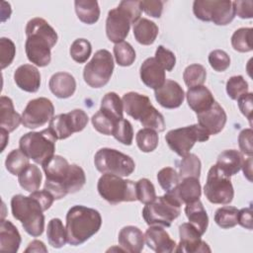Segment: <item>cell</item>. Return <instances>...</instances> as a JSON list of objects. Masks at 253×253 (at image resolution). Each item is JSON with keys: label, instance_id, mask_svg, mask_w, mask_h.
Returning a JSON list of instances; mask_svg holds the SVG:
<instances>
[{"label": "cell", "instance_id": "f6af8a7d", "mask_svg": "<svg viewBox=\"0 0 253 253\" xmlns=\"http://www.w3.org/2000/svg\"><path fill=\"white\" fill-rule=\"evenodd\" d=\"M157 180L161 188L166 192H171L174 190L180 182V178L178 172L171 167L162 168L157 173Z\"/></svg>", "mask_w": 253, "mask_h": 253}, {"label": "cell", "instance_id": "8d00e7d4", "mask_svg": "<svg viewBox=\"0 0 253 253\" xmlns=\"http://www.w3.org/2000/svg\"><path fill=\"white\" fill-rule=\"evenodd\" d=\"M85 182L86 176L84 170L76 164H71L64 183L66 193L73 194L80 191L85 185Z\"/></svg>", "mask_w": 253, "mask_h": 253}, {"label": "cell", "instance_id": "484cf974", "mask_svg": "<svg viewBox=\"0 0 253 253\" xmlns=\"http://www.w3.org/2000/svg\"><path fill=\"white\" fill-rule=\"evenodd\" d=\"M51 93L60 99L71 97L76 90V81L68 72L54 73L48 82Z\"/></svg>", "mask_w": 253, "mask_h": 253}, {"label": "cell", "instance_id": "30bf717a", "mask_svg": "<svg viewBox=\"0 0 253 253\" xmlns=\"http://www.w3.org/2000/svg\"><path fill=\"white\" fill-rule=\"evenodd\" d=\"M193 12L199 20L212 22L217 26H225L235 17L233 4L228 0H196Z\"/></svg>", "mask_w": 253, "mask_h": 253}, {"label": "cell", "instance_id": "bcb514c9", "mask_svg": "<svg viewBox=\"0 0 253 253\" xmlns=\"http://www.w3.org/2000/svg\"><path fill=\"white\" fill-rule=\"evenodd\" d=\"M112 135L121 143L125 145H130L133 138V128L131 124L125 119L120 120L113 130Z\"/></svg>", "mask_w": 253, "mask_h": 253}, {"label": "cell", "instance_id": "e0dca14e", "mask_svg": "<svg viewBox=\"0 0 253 253\" xmlns=\"http://www.w3.org/2000/svg\"><path fill=\"white\" fill-rule=\"evenodd\" d=\"M179 236L180 241L175 249L176 252H211L209 245L202 240V234L190 222L182 223L179 226Z\"/></svg>", "mask_w": 253, "mask_h": 253}, {"label": "cell", "instance_id": "44dd1931", "mask_svg": "<svg viewBox=\"0 0 253 253\" xmlns=\"http://www.w3.org/2000/svg\"><path fill=\"white\" fill-rule=\"evenodd\" d=\"M180 206L200 200L202 189L198 178L188 177L182 179L177 187L171 192L166 193Z\"/></svg>", "mask_w": 253, "mask_h": 253}, {"label": "cell", "instance_id": "2e32d148", "mask_svg": "<svg viewBox=\"0 0 253 253\" xmlns=\"http://www.w3.org/2000/svg\"><path fill=\"white\" fill-rule=\"evenodd\" d=\"M54 107L51 101L44 97L31 100L22 114V124L28 128L42 126L53 118Z\"/></svg>", "mask_w": 253, "mask_h": 253}, {"label": "cell", "instance_id": "b9f144b4", "mask_svg": "<svg viewBox=\"0 0 253 253\" xmlns=\"http://www.w3.org/2000/svg\"><path fill=\"white\" fill-rule=\"evenodd\" d=\"M207 78L206 68L198 63L187 66L183 73V79L185 84L191 88L199 85H203Z\"/></svg>", "mask_w": 253, "mask_h": 253}, {"label": "cell", "instance_id": "816d5d0a", "mask_svg": "<svg viewBox=\"0 0 253 253\" xmlns=\"http://www.w3.org/2000/svg\"><path fill=\"white\" fill-rule=\"evenodd\" d=\"M91 121L94 128L100 133H103L105 135H111L113 133L116 124L118 123L108 119L100 111H98L95 115H93Z\"/></svg>", "mask_w": 253, "mask_h": 253}, {"label": "cell", "instance_id": "680465c9", "mask_svg": "<svg viewBox=\"0 0 253 253\" xmlns=\"http://www.w3.org/2000/svg\"><path fill=\"white\" fill-rule=\"evenodd\" d=\"M30 196L36 198L40 202V204L43 208V211L48 210L50 208V206L52 205L53 201H54V198L47 191H45L44 189L42 191L33 192V193H31Z\"/></svg>", "mask_w": 253, "mask_h": 253}, {"label": "cell", "instance_id": "e575fe53", "mask_svg": "<svg viewBox=\"0 0 253 253\" xmlns=\"http://www.w3.org/2000/svg\"><path fill=\"white\" fill-rule=\"evenodd\" d=\"M176 166L180 181L188 177L200 178L202 163L196 154L188 153L187 155L183 156L180 161H176Z\"/></svg>", "mask_w": 253, "mask_h": 253}, {"label": "cell", "instance_id": "3957f363", "mask_svg": "<svg viewBox=\"0 0 253 253\" xmlns=\"http://www.w3.org/2000/svg\"><path fill=\"white\" fill-rule=\"evenodd\" d=\"M141 15L139 1H122L119 6L108 13L106 34L108 39L116 43L124 42L127 37L130 25L135 24Z\"/></svg>", "mask_w": 253, "mask_h": 253}, {"label": "cell", "instance_id": "f546056e", "mask_svg": "<svg viewBox=\"0 0 253 253\" xmlns=\"http://www.w3.org/2000/svg\"><path fill=\"white\" fill-rule=\"evenodd\" d=\"M185 213L189 219V222L193 224L199 232L203 235L209 225L208 213L200 200L186 204Z\"/></svg>", "mask_w": 253, "mask_h": 253}, {"label": "cell", "instance_id": "d590c367", "mask_svg": "<svg viewBox=\"0 0 253 253\" xmlns=\"http://www.w3.org/2000/svg\"><path fill=\"white\" fill-rule=\"evenodd\" d=\"M46 236L49 245L53 248H61L67 243L66 228L63 226L59 218H52L49 220L46 229Z\"/></svg>", "mask_w": 253, "mask_h": 253}, {"label": "cell", "instance_id": "277c9868", "mask_svg": "<svg viewBox=\"0 0 253 253\" xmlns=\"http://www.w3.org/2000/svg\"><path fill=\"white\" fill-rule=\"evenodd\" d=\"M11 211L13 216L20 220L25 231L33 237L42 234L44 229L43 208L40 202L32 196L15 195L11 199Z\"/></svg>", "mask_w": 253, "mask_h": 253}, {"label": "cell", "instance_id": "6da1fadb", "mask_svg": "<svg viewBox=\"0 0 253 253\" xmlns=\"http://www.w3.org/2000/svg\"><path fill=\"white\" fill-rule=\"evenodd\" d=\"M25 50L28 59L40 67L51 60V48L57 42L55 30L42 18H33L26 26Z\"/></svg>", "mask_w": 253, "mask_h": 253}, {"label": "cell", "instance_id": "4316f807", "mask_svg": "<svg viewBox=\"0 0 253 253\" xmlns=\"http://www.w3.org/2000/svg\"><path fill=\"white\" fill-rule=\"evenodd\" d=\"M21 235L17 227L10 221L2 219L0 224V250L16 253L21 245Z\"/></svg>", "mask_w": 253, "mask_h": 253}, {"label": "cell", "instance_id": "7c38bea8", "mask_svg": "<svg viewBox=\"0 0 253 253\" xmlns=\"http://www.w3.org/2000/svg\"><path fill=\"white\" fill-rule=\"evenodd\" d=\"M113 70L114 59L111 52L107 49H99L85 65L83 78L90 87L101 88L109 82Z\"/></svg>", "mask_w": 253, "mask_h": 253}, {"label": "cell", "instance_id": "ffe728a7", "mask_svg": "<svg viewBox=\"0 0 253 253\" xmlns=\"http://www.w3.org/2000/svg\"><path fill=\"white\" fill-rule=\"evenodd\" d=\"M144 241L157 253H171L176 248V242L161 225H150L145 231Z\"/></svg>", "mask_w": 253, "mask_h": 253}, {"label": "cell", "instance_id": "603a6c76", "mask_svg": "<svg viewBox=\"0 0 253 253\" xmlns=\"http://www.w3.org/2000/svg\"><path fill=\"white\" fill-rule=\"evenodd\" d=\"M14 81L16 85L30 93H35L41 86V74L38 68L32 64H23L14 72Z\"/></svg>", "mask_w": 253, "mask_h": 253}, {"label": "cell", "instance_id": "9a60e30c", "mask_svg": "<svg viewBox=\"0 0 253 253\" xmlns=\"http://www.w3.org/2000/svg\"><path fill=\"white\" fill-rule=\"evenodd\" d=\"M88 116L81 109L66 114H59L49 121L48 128L57 139H65L74 132H79L88 124Z\"/></svg>", "mask_w": 253, "mask_h": 253}, {"label": "cell", "instance_id": "4fadbf2b", "mask_svg": "<svg viewBox=\"0 0 253 253\" xmlns=\"http://www.w3.org/2000/svg\"><path fill=\"white\" fill-rule=\"evenodd\" d=\"M204 193L211 204L227 205L231 203L234 190L230 177L222 173L216 165H212L208 172Z\"/></svg>", "mask_w": 253, "mask_h": 253}, {"label": "cell", "instance_id": "ac0fdd59", "mask_svg": "<svg viewBox=\"0 0 253 253\" xmlns=\"http://www.w3.org/2000/svg\"><path fill=\"white\" fill-rule=\"evenodd\" d=\"M198 125L201 126L210 135L220 132L226 123V113L223 108L214 101V103L206 111L197 114Z\"/></svg>", "mask_w": 253, "mask_h": 253}, {"label": "cell", "instance_id": "cb8c5ba5", "mask_svg": "<svg viewBox=\"0 0 253 253\" xmlns=\"http://www.w3.org/2000/svg\"><path fill=\"white\" fill-rule=\"evenodd\" d=\"M119 244L123 251L130 253H138L144 247V234L142 231L133 225L123 227L118 236Z\"/></svg>", "mask_w": 253, "mask_h": 253}, {"label": "cell", "instance_id": "f35d334b", "mask_svg": "<svg viewBox=\"0 0 253 253\" xmlns=\"http://www.w3.org/2000/svg\"><path fill=\"white\" fill-rule=\"evenodd\" d=\"M237 208L224 206L216 210L214 213V221L215 223L223 228H231L237 224V214H238Z\"/></svg>", "mask_w": 253, "mask_h": 253}, {"label": "cell", "instance_id": "9c48e42d", "mask_svg": "<svg viewBox=\"0 0 253 253\" xmlns=\"http://www.w3.org/2000/svg\"><path fill=\"white\" fill-rule=\"evenodd\" d=\"M96 169L105 174H114L121 177L129 176L135 168V163L132 158L117 149L101 148L94 157Z\"/></svg>", "mask_w": 253, "mask_h": 253}, {"label": "cell", "instance_id": "94428289", "mask_svg": "<svg viewBox=\"0 0 253 253\" xmlns=\"http://www.w3.org/2000/svg\"><path fill=\"white\" fill-rule=\"evenodd\" d=\"M25 252L26 253H28V252H47V249L43 242H42L40 240H34L29 244V246L27 247Z\"/></svg>", "mask_w": 253, "mask_h": 253}, {"label": "cell", "instance_id": "f1b7e54d", "mask_svg": "<svg viewBox=\"0 0 253 253\" xmlns=\"http://www.w3.org/2000/svg\"><path fill=\"white\" fill-rule=\"evenodd\" d=\"M244 158L241 152L235 149H227L222 151L216 160V166L226 176L230 177L240 171Z\"/></svg>", "mask_w": 253, "mask_h": 253}, {"label": "cell", "instance_id": "91938a15", "mask_svg": "<svg viewBox=\"0 0 253 253\" xmlns=\"http://www.w3.org/2000/svg\"><path fill=\"white\" fill-rule=\"evenodd\" d=\"M237 223L240 224L242 227H245L247 229H252V209L244 208L240 211H238L237 214Z\"/></svg>", "mask_w": 253, "mask_h": 253}, {"label": "cell", "instance_id": "8992f818", "mask_svg": "<svg viewBox=\"0 0 253 253\" xmlns=\"http://www.w3.org/2000/svg\"><path fill=\"white\" fill-rule=\"evenodd\" d=\"M56 137L47 127L41 131L24 134L19 141L20 149L35 163L45 164L54 156Z\"/></svg>", "mask_w": 253, "mask_h": 253}, {"label": "cell", "instance_id": "7bdbcfd3", "mask_svg": "<svg viewBox=\"0 0 253 253\" xmlns=\"http://www.w3.org/2000/svg\"><path fill=\"white\" fill-rule=\"evenodd\" d=\"M114 55L120 66H129L135 60V51L130 43L121 42L114 46Z\"/></svg>", "mask_w": 253, "mask_h": 253}, {"label": "cell", "instance_id": "74e56055", "mask_svg": "<svg viewBox=\"0 0 253 253\" xmlns=\"http://www.w3.org/2000/svg\"><path fill=\"white\" fill-rule=\"evenodd\" d=\"M252 31V28H240L236 30L231 37L232 47L239 52L251 51L253 49Z\"/></svg>", "mask_w": 253, "mask_h": 253}, {"label": "cell", "instance_id": "83f0119b", "mask_svg": "<svg viewBox=\"0 0 253 253\" xmlns=\"http://www.w3.org/2000/svg\"><path fill=\"white\" fill-rule=\"evenodd\" d=\"M22 123V117L15 111L13 101L6 96L0 98V127L8 132L14 131Z\"/></svg>", "mask_w": 253, "mask_h": 253}, {"label": "cell", "instance_id": "ab89813d", "mask_svg": "<svg viewBox=\"0 0 253 253\" xmlns=\"http://www.w3.org/2000/svg\"><path fill=\"white\" fill-rule=\"evenodd\" d=\"M29 159L21 149H14L6 157V169L13 175H19L30 164Z\"/></svg>", "mask_w": 253, "mask_h": 253}, {"label": "cell", "instance_id": "d6a6232c", "mask_svg": "<svg viewBox=\"0 0 253 253\" xmlns=\"http://www.w3.org/2000/svg\"><path fill=\"white\" fill-rule=\"evenodd\" d=\"M75 12L78 19L87 25L95 24L100 17L99 4L95 0H76Z\"/></svg>", "mask_w": 253, "mask_h": 253}, {"label": "cell", "instance_id": "f5cc1de1", "mask_svg": "<svg viewBox=\"0 0 253 253\" xmlns=\"http://www.w3.org/2000/svg\"><path fill=\"white\" fill-rule=\"evenodd\" d=\"M154 58L165 69V71H171L176 63L175 54L163 45H159L157 47Z\"/></svg>", "mask_w": 253, "mask_h": 253}, {"label": "cell", "instance_id": "7a4b0ae2", "mask_svg": "<svg viewBox=\"0 0 253 253\" xmlns=\"http://www.w3.org/2000/svg\"><path fill=\"white\" fill-rule=\"evenodd\" d=\"M101 225L102 217L97 210L73 206L66 214L67 242L73 246L80 245L96 234Z\"/></svg>", "mask_w": 253, "mask_h": 253}, {"label": "cell", "instance_id": "be15d7a7", "mask_svg": "<svg viewBox=\"0 0 253 253\" xmlns=\"http://www.w3.org/2000/svg\"><path fill=\"white\" fill-rule=\"evenodd\" d=\"M8 131L3 129V128H0V134H1V142H2V147H1V151L4 150L8 140H9V135H8Z\"/></svg>", "mask_w": 253, "mask_h": 253}, {"label": "cell", "instance_id": "52a82bcc", "mask_svg": "<svg viewBox=\"0 0 253 253\" xmlns=\"http://www.w3.org/2000/svg\"><path fill=\"white\" fill-rule=\"evenodd\" d=\"M97 189L100 196L112 205L137 200L135 183L114 174H103L98 181Z\"/></svg>", "mask_w": 253, "mask_h": 253}, {"label": "cell", "instance_id": "5bb4252c", "mask_svg": "<svg viewBox=\"0 0 253 253\" xmlns=\"http://www.w3.org/2000/svg\"><path fill=\"white\" fill-rule=\"evenodd\" d=\"M69 167L70 164L68 161L60 155H54L42 165V169L46 177L43 189L47 191L54 200H60L67 195L64 183Z\"/></svg>", "mask_w": 253, "mask_h": 253}, {"label": "cell", "instance_id": "f907efd6", "mask_svg": "<svg viewBox=\"0 0 253 253\" xmlns=\"http://www.w3.org/2000/svg\"><path fill=\"white\" fill-rule=\"evenodd\" d=\"M16 47L14 42L7 38L0 39V63L1 68L4 69L8 65H10L15 57Z\"/></svg>", "mask_w": 253, "mask_h": 253}, {"label": "cell", "instance_id": "1f68e13d", "mask_svg": "<svg viewBox=\"0 0 253 253\" xmlns=\"http://www.w3.org/2000/svg\"><path fill=\"white\" fill-rule=\"evenodd\" d=\"M99 111L110 120L119 122L120 120L124 119L123 100L117 93L109 92L103 97Z\"/></svg>", "mask_w": 253, "mask_h": 253}, {"label": "cell", "instance_id": "7402d4cb", "mask_svg": "<svg viewBox=\"0 0 253 253\" xmlns=\"http://www.w3.org/2000/svg\"><path fill=\"white\" fill-rule=\"evenodd\" d=\"M139 74L144 85L153 90L160 88L166 80L165 69L154 57H148L142 62Z\"/></svg>", "mask_w": 253, "mask_h": 253}, {"label": "cell", "instance_id": "d4e9b609", "mask_svg": "<svg viewBox=\"0 0 253 253\" xmlns=\"http://www.w3.org/2000/svg\"><path fill=\"white\" fill-rule=\"evenodd\" d=\"M186 97L189 107L196 114L208 110L214 103L213 95L211 94L210 89H208L204 85L189 88Z\"/></svg>", "mask_w": 253, "mask_h": 253}, {"label": "cell", "instance_id": "8fae6325", "mask_svg": "<svg viewBox=\"0 0 253 253\" xmlns=\"http://www.w3.org/2000/svg\"><path fill=\"white\" fill-rule=\"evenodd\" d=\"M210 138V134L198 124L169 130L165 140L172 151L183 157L190 153V150L197 141L203 142Z\"/></svg>", "mask_w": 253, "mask_h": 253}, {"label": "cell", "instance_id": "9f6ffc18", "mask_svg": "<svg viewBox=\"0 0 253 253\" xmlns=\"http://www.w3.org/2000/svg\"><path fill=\"white\" fill-rule=\"evenodd\" d=\"M235 15L241 19H251L253 17L252 1H234L232 2Z\"/></svg>", "mask_w": 253, "mask_h": 253}, {"label": "cell", "instance_id": "6125c7cd", "mask_svg": "<svg viewBox=\"0 0 253 253\" xmlns=\"http://www.w3.org/2000/svg\"><path fill=\"white\" fill-rule=\"evenodd\" d=\"M241 168L243 170L244 176L251 182L252 181V178H251V176H252V158H251V156H249L248 159L243 161Z\"/></svg>", "mask_w": 253, "mask_h": 253}, {"label": "cell", "instance_id": "d6986e66", "mask_svg": "<svg viewBox=\"0 0 253 253\" xmlns=\"http://www.w3.org/2000/svg\"><path fill=\"white\" fill-rule=\"evenodd\" d=\"M156 101L166 109H176L180 107L185 98V92L178 82L166 79L164 84L154 90Z\"/></svg>", "mask_w": 253, "mask_h": 253}, {"label": "cell", "instance_id": "ee69618b", "mask_svg": "<svg viewBox=\"0 0 253 253\" xmlns=\"http://www.w3.org/2000/svg\"><path fill=\"white\" fill-rule=\"evenodd\" d=\"M69 52L74 61L84 63L91 55L92 45L90 42L85 39H77L71 43Z\"/></svg>", "mask_w": 253, "mask_h": 253}, {"label": "cell", "instance_id": "4dcf8cb0", "mask_svg": "<svg viewBox=\"0 0 253 253\" xmlns=\"http://www.w3.org/2000/svg\"><path fill=\"white\" fill-rule=\"evenodd\" d=\"M158 32L157 25L145 18L139 19L133 25V36L136 42L143 45L152 44L158 36Z\"/></svg>", "mask_w": 253, "mask_h": 253}, {"label": "cell", "instance_id": "7dc6e473", "mask_svg": "<svg viewBox=\"0 0 253 253\" xmlns=\"http://www.w3.org/2000/svg\"><path fill=\"white\" fill-rule=\"evenodd\" d=\"M226 93L232 100H238L248 93V83L241 75L230 77L226 82Z\"/></svg>", "mask_w": 253, "mask_h": 253}, {"label": "cell", "instance_id": "681fc988", "mask_svg": "<svg viewBox=\"0 0 253 253\" xmlns=\"http://www.w3.org/2000/svg\"><path fill=\"white\" fill-rule=\"evenodd\" d=\"M209 62L215 71L223 72L230 65V57L224 50L214 49L209 54Z\"/></svg>", "mask_w": 253, "mask_h": 253}, {"label": "cell", "instance_id": "60d3db41", "mask_svg": "<svg viewBox=\"0 0 253 253\" xmlns=\"http://www.w3.org/2000/svg\"><path fill=\"white\" fill-rule=\"evenodd\" d=\"M136 144L142 152H151L158 145V133L154 129L144 127L136 133Z\"/></svg>", "mask_w": 253, "mask_h": 253}, {"label": "cell", "instance_id": "c3c4849f", "mask_svg": "<svg viewBox=\"0 0 253 253\" xmlns=\"http://www.w3.org/2000/svg\"><path fill=\"white\" fill-rule=\"evenodd\" d=\"M137 200L146 205L156 199V192L153 184L146 178H142L135 183Z\"/></svg>", "mask_w": 253, "mask_h": 253}, {"label": "cell", "instance_id": "ba28073f", "mask_svg": "<svg viewBox=\"0 0 253 253\" xmlns=\"http://www.w3.org/2000/svg\"><path fill=\"white\" fill-rule=\"evenodd\" d=\"M181 206L169 195L156 197L154 201L146 204L142 210V217L148 225H161L169 227L174 219L181 213Z\"/></svg>", "mask_w": 253, "mask_h": 253}, {"label": "cell", "instance_id": "5b68a950", "mask_svg": "<svg viewBox=\"0 0 253 253\" xmlns=\"http://www.w3.org/2000/svg\"><path fill=\"white\" fill-rule=\"evenodd\" d=\"M125 112L147 128L157 132L164 131L165 121L163 116L152 106L150 99L136 92H128L123 96Z\"/></svg>", "mask_w": 253, "mask_h": 253}, {"label": "cell", "instance_id": "6f0895ef", "mask_svg": "<svg viewBox=\"0 0 253 253\" xmlns=\"http://www.w3.org/2000/svg\"><path fill=\"white\" fill-rule=\"evenodd\" d=\"M237 103L242 115H244L248 119L250 125H252V93L248 92L244 94L237 100Z\"/></svg>", "mask_w": 253, "mask_h": 253}, {"label": "cell", "instance_id": "836d02e7", "mask_svg": "<svg viewBox=\"0 0 253 253\" xmlns=\"http://www.w3.org/2000/svg\"><path fill=\"white\" fill-rule=\"evenodd\" d=\"M42 175L40 168L35 164H29L19 175L18 182L27 192L33 193L39 190L42 183Z\"/></svg>", "mask_w": 253, "mask_h": 253}, {"label": "cell", "instance_id": "db71d44e", "mask_svg": "<svg viewBox=\"0 0 253 253\" xmlns=\"http://www.w3.org/2000/svg\"><path fill=\"white\" fill-rule=\"evenodd\" d=\"M140 10L150 17L160 18L163 10V2L159 0L139 1Z\"/></svg>", "mask_w": 253, "mask_h": 253}, {"label": "cell", "instance_id": "11a10c76", "mask_svg": "<svg viewBox=\"0 0 253 253\" xmlns=\"http://www.w3.org/2000/svg\"><path fill=\"white\" fill-rule=\"evenodd\" d=\"M252 128H245L240 131L238 135V144L239 148L243 154L248 156H252L253 153V146H252Z\"/></svg>", "mask_w": 253, "mask_h": 253}]
</instances>
